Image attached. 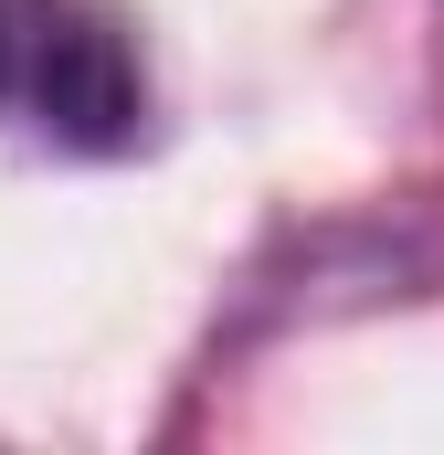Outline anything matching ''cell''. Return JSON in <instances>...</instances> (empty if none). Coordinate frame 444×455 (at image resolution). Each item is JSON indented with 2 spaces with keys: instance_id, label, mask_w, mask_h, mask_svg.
Returning a JSON list of instances; mask_svg holds the SVG:
<instances>
[{
  "instance_id": "6da1fadb",
  "label": "cell",
  "mask_w": 444,
  "mask_h": 455,
  "mask_svg": "<svg viewBox=\"0 0 444 455\" xmlns=\"http://www.w3.org/2000/svg\"><path fill=\"white\" fill-rule=\"evenodd\" d=\"M0 127L75 148V159H116L148 127V75L96 0H0Z\"/></svg>"
}]
</instances>
